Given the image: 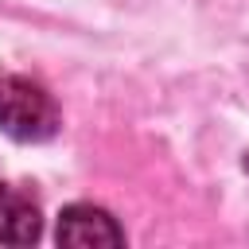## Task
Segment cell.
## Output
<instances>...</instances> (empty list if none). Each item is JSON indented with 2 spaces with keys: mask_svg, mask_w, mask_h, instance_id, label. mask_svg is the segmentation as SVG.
<instances>
[{
  "mask_svg": "<svg viewBox=\"0 0 249 249\" xmlns=\"http://www.w3.org/2000/svg\"><path fill=\"white\" fill-rule=\"evenodd\" d=\"M0 128L19 144L51 140L58 128V105L39 82L23 74H4L0 78Z\"/></svg>",
  "mask_w": 249,
  "mask_h": 249,
  "instance_id": "obj_1",
  "label": "cell"
},
{
  "mask_svg": "<svg viewBox=\"0 0 249 249\" xmlns=\"http://www.w3.org/2000/svg\"><path fill=\"white\" fill-rule=\"evenodd\" d=\"M58 245H74V249H113L124 245V230L117 226V218L93 202H74L58 214V230H54Z\"/></svg>",
  "mask_w": 249,
  "mask_h": 249,
  "instance_id": "obj_2",
  "label": "cell"
},
{
  "mask_svg": "<svg viewBox=\"0 0 249 249\" xmlns=\"http://www.w3.org/2000/svg\"><path fill=\"white\" fill-rule=\"evenodd\" d=\"M43 233L39 206L31 195L16 191L12 183H0V245H31Z\"/></svg>",
  "mask_w": 249,
  "mask_h": 249,
  "instance_id": "obj_3",
  "label": "cell"
}]
</instances>
